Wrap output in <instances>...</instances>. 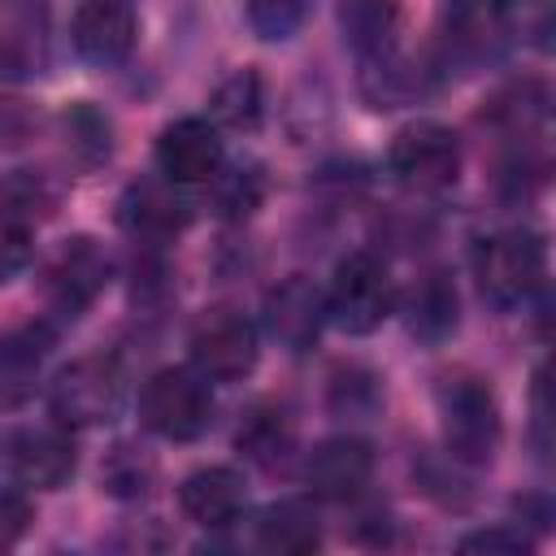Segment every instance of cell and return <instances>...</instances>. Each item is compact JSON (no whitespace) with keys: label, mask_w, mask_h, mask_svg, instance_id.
<instances>
[{"label":"cell","mask_w":556,"mask_h":556,"mask_svg":"<svg viewBox=\"0 0 556 556\" xmlns=\"http://www.w3.org/2000/svg\"><path fill=\"white\" fill-rule=\"evenodd\" d=\"M473 278L491 308L513 313L547 282V243L530 226H508L473 243Z\"/></svg>","instance_id":"cell-1"},{"label":"cell","mask_w":556,"mask_h":556,"mask_svg":"<svg viewBox=\"0 0 556 556\" xmlns=\"http://www.w3.org/2000/svg\"><path fill=\"white\" fill-rule=\"evenodd\" d=\"M434 408H439L443 452L456 465H491L504 434V417L491 382L478 374H447L434 387Z\"/></svg>","instance_id":"cell-2"},{"label":"cell","mask_w":556,"mask_h":556,"mask_svg":"<svg viewBox=\"0 0 556 556\" xmlns=\"http://www.w3.org/2000/svg\"><path fill=\"white\" fill-rule=\"evenodd\" d=\"M139 421L148 434L191 443L213 426V382L191 365H165L139 387Z\"/></svg>","instance_id":"cell-3"},{"label":"cell","mask_w":556,"mask_h":556,"mask_svg":"<svg viewBox=\"0 0 556 556\" xmlns=\"http://www.w3.org/2000/svg\"><path fill=\"white\" fill-rule=\"evenodd\" d=\"M395 278L382 256L374 252H348L326 291V321H334L343 334H374L395 313Z\"/></svg>","instance_id":"cell-4"},{"label":"cell","mask_w":556,"mask_h":556,"mask_svg":"<svg viewBox=\"0 0 556 556\" xmlns=\"http://www.w3.org/2000/svg\"><path fill=\"white\" fill-rule=\"evenodd\" d=\"M48 408L65 430L104 426L122 408V365L104 352L78 356L48 382Z\"/></svg>","instance_id":"cell-5"},{"label":"cell","mask_w":556,"mask_h":556,"mask_svg":"<svg viewBox=\"0 0 556 556\" xmlns=\"http://www.w3.org/2000/svg\"><path fill=\"white\" fill-rule=\"evenodd\" d=\"M387 169L421 195L447 191L460 178V135L434 117L408 122L404 130H395L391 148H387Z\"/></svg>","instance_id":"cell-6"},{"label":"cell","mask_w":556,"mask_h":556,"mask_svg":"<svg viewBox=\"0 0 556 556\" xmlns=\"http://www.w3.org/2000/svg\"><path fill=\"white\" fill-rule=\"evenodd\" d=\"M113 282V256L91 235H70L43 265V300L56 317H83Z\"/></svg>","instance_id":"cell-7"},{"label":"cell","mask_w":556,"mask_h":556,"mask_svg":"<svg viewBox=\"0 0 556 556\" xmlns=\"http://www.w3.org/2000/svg\"><path fill=\"white\" fill-rule=\"evenodd\" d=\"M191 369L208 382H243L261 361V330L239 308H208L187 334Z\"/></svg>","instance_id":"cell-8"},{"label":"cell","mask_w":556,"mask_h":556,"mask_svg":"<svg viewBox=\"0 0 556 556\" xmlns=\"http://www.w3.org/2000/svg\"><path fill=\"white\" fill-rule=\"evenodd\" d=\"M439 43L447 65H491L508 48V4L504 0H443Z\"/></svg>","instance_id":"cell-9"},{"label":"cell","mask_w":556,"mask_h":556,"mask_svg":"<svg viewBox=\"0 0 556 556\" xmlns=\"http://www.w3.org/2000/svg\"><path fill=\"white\" fill-rule=\"evenodd\" d=\"M117 226L135 243L161 248V243H174L191 226V204L169 178H135L117 195Z\"/></svg>","instance_id":"cell-10"},{"label":"cell","mask_w":556,"mask_h":556,"mask_svg":"<svg viewBox=\"0 0 556 556\" xmlns=\"http://www.w3.org/2000/svg\"><path fill=\"white\" fill-rule=\"evenodd\" d=\"M261 326H265V334H269L282 352L304 356V352L317 343L321 326H326V295L317 291L313 278L291 274V278H282L278 287H269L265 308H261Z\"/></svg>","instance_id":"cell-11"},{"label":"cell","mask_w":556,"mask_h":556,"mask_svg":"<svg viewBox=\"0 0 556 556\" xmlns=\"http://www.w3.org/2000/svg\"><path fill=\"white\" fill-rule=\"evenodd\" d=\"M222 161H226L222 130L208 117H174L156 135V169L178 187L208 182L222 169Z\"/></svg>","instance_id":"cell-12"},{"label":"cell","mask_w":556,"mask_h":556,"mask_svg":"<svg viewBox=\"0 0 556 556\" xmlns=\"http://www.w3.org/2000/svg\"><path fill=\"white\" fill-rule=\"evenodd\" d=\"M374 478V447L356 434H334L321 439L308 456H304V482L313 491V500L326 504H352L365 495Z\"/></svg>","instance_id":"cell-13"},{"label":"cell","mask_w":556,"mask_h":556,"mask_svg":"<svg viewBox=\"0 0 556 556\" xmlns=\"http://www.w3.org/2000/svg\"><path fill=\"white\" fill-rule=\"evenodd\" d=\"M139 13L130 0H83L70 22V43L87 65H122L135 52Z\"/></svg>","instance_id":"cell-14"},{"label":"cell","mask_w":556,"mask_h":556,"mask_svg":"<svg viewBox=\"0 0 556 556\" xmlns=\"http://www.w3.org/2000/svg\"><path fill=\"white\" fill-rule=\"evenodd\" d=\"M9 469L22 486L35 491H61L78 469V447L70 430L56 426H30L9 439Z\"/></svg>","instance_id":"cell-15"},{"label":"cell","mask_w":556,"mask_h":556,"mask_svg":"<svg viewBox=\"0 0 556 556\" xmlns=\"http://www.w3.org/2000/svg\"><path fill=\"white\" fill-rule=\"evenodd\" d=\"M395 308L404 317V330L426 348L447 343L460 326V291L447 269H426L404 295H395Z\"/></svg>","instance_id":"cell-16"},{"label":"cell","mask_w":556,"mask_h":556,"mask_svg":"<svg viewBox=\"0 0 556 556\" xmlns=\"http://www.w3.org/2000/svg\"><path fill=\"white\" fill-rule=\"evenodd\" d=\"M356 91L378 113L404 109V104H417V100H426L434 91V70H426L413 56H404L400 48H382L374 56H361Z\"/></svg>","instance_id":"cell-17"},{"label":"cell","mask_w":556,"mask_h":556,"mask_svg":"<svg viewBox=\"0 0 556 556\" xmlns=\"http://www.w3.org/2000/svg\"><path fill=\"white\" fill-rule=\"evenodd\" d=\"M178 508L187 521H195L204 530H226L248 508V478L235 465H204L182 478Z\"/></svg>","instance_id":"cell-18"},{"label":"cell","mask_w":556,"mask_h":556,"mask_svg":"<svg viewBox=\"0 0 556 556\" xmlns=\"http://www.w3.org/2000/svg\"><path fill=\"white\" fill-rule=\"evenodd\" d=\"M52 343H56V330L43 317L22 321V326L0 334V408H13V404L35 395Z\"/></svg>","instance_id":"cell-19"},{"label":"cell","mask_w":556,"mask_h":556,"mask_svg":"<svg viewBox=\"0 0 556 556\" xmlns=\"http://www.w3.org/2000/svg\"><path fill=\"white\" fill-rule=\"evenodd\" d=\"M56 126H61V148H65L70 169L91 174V169L109 165V156H113V117L100 104L74 100V104L61 109Z\"/></svg>","instance_id":"cell-20"},{"label":"cell","mask_w":556,"mask_h":556,"mask_svg":"<svg viewBox=\"0 0 556 556\" xmlns=\"http://www.w3.org/2000/svg\"><path fill=\"white\" fill-rule=\"evenodd\" d=\"M235 447L252 465H261V469H282L291 460V452H295V421H291V413L282 404H269V400L252 404L243 413L239 430H235Z\"/></svg>","instance_id":"cell-21"},{"label":"cell","mask_w":556,"mask_h":556,"mask_svg":"<svg viewBox=\"0 0 556 556\" xmlns=\"http://www.w3.org/2000/svg\"><path fill=\"white\" fill-rule=\"evenodd\" d=\"M256 547L274 556H308L321 547V517L308 500H278L256 517Z\"/></svg>","instance_id":"cell-22"},{"label":"cell","mask_w":556,"mask_h":556,"mask_svg":"<svg viewBox=\"0 0 556 556\" xmlns=\"http://www.w3.org/2000/svg\"><path fill=\"white\" fill-rule=\"evenodd\" d=\"M43 65V13L30 0H0V78H26Z\"/></svg>","instance_id":"cell-23"},{"label":"cell","mask_w":556,"mask_h":556,"mask_svg":"<svg viewBox=\"0 0 556 556\" xmlns=\"http://www.w3.org/2000/svg\"><path fill=\"white\" fill-rule=\"evenodd\" d=\"M339 35L356 56H374L382 48H395L404 4L400 0H339L334 9Z\"/></svg>","instance_id":"cell-24"},{"label":"cell","mask_w":556,"mask_h":556,"mask_svg":"<svg viewBox=\"0 0 556 556\" xmlns=\"http://www.w3.org/2000/svg\"><path fill=\"white\" fill-rule=\"evenodd\" d=\"M265 117V78L243 65L230 78L217 83V91L208 96V122L222 130H256Z\"/></svg>","instance_id":"cell-25"},{"label":"cell","mask_w":556,"mask_h":556,"mask_svg":"<svg viewBox=\"0 0 556 556\" xmlns=\"http://www.w3.org/2000/svg\"><path fill=\"white\" fill-rule=\"evenodd\" d=\"M156 482V460L135 439H117L100 460V491L113 500H143Z\"/></svg>","instance_id":"cell-26"},{"label":"cell","mask_w":556,"mask_h":556,"mask_svg":"<svg viewBox=\"0 0 556 556\" xmlns=\"http://www.w3.org/2000/svg\"><path fill=\"white\" fill-rule=\"evenodd\" d=\"M543 117H547V87L534 78L500 87L491 96V104L482 109V122H495L508 135H530L534 126H543Z\"/></svg>","instance_id":"cell-27"},{"label":"cell","mask_w":556,"mask_h":556,"mask_svg":"<svg viewBox=\"0 0 556 556\" xmlns=\"http://www.w3.org/2000/svg\"><path fill=\"white\" fill-rule=\"evenodd\" d=\"M208 200H213V213L226 217V222H243L261 208L265 200V178L256 165H235V169H217L208 178Z\"/></svg>","instance_id":"cell-28"},{"label":"cell","mask_w":556,"mask_h":556,"mask_svg":"<svg viewBox=\"0 0 556 556\" xmlns=\"http://www.w3.org/2000/svg\"><path fill=\"white\" fill-rule=\"evenodd\" d=\"M382 404V387L378 374L365 365H339L330 374V413L339 417H369Z\"/></svg>","instance_id":"cell-29"},{"label":"cell","mask_w":556,"mask_h":556,"mask_svg":"<svg viewBox=\"0 0 556 556\" xmlns=\"http://www.w3.org/2000/svg\"><path fill=\"white\" fill-rule=\"evenodd\" d=\"M0 208L17 213L22 222L30 217H52L56 213V187L35 174V169H13L4 182H0Z\"/></svg>","instance_id":"cell-30"},{"label":"cell","mask_w":556,"mask_h":556,"mask_svg":"<svg viewBox=\"0 0 556 556\" xmlns=\"http://www.w3.org/2000/svg\"><path fill=\"white\" fill-rule=\"evenodd\" d=\"M243 13H248V26L256 39L282 43L304 26L308 0H243Z\"/></svg>","instance_id":"cell-31"},{"label":"cell","mask_w":556,"mask_h":556,"mask_svg":"<svg viewBox=\"0 0 556 556\" xmlns=\"http://www.w3.org/2000/svg\"><path fill=\"white\" fill-rule=\"evenodd\" d=\"M35 256V235H30V222H22L17 213L0 208V282L17 278Z\"/></svg>","instance_id":"cell-32"},{"label":"cell","mask_w":556,"mask_h":556,"mask_svg":"<svg viewBox=\"0 0 556 556\" xmlns=\"http://www.w3.org/2000/svg\"><path fill=\"white\" fill-rule=\"evenodd\" d=\"M43 126V113L22 96H0V152L26 148Z\"/></svg>","instance_id":"cell-33"},{"label":"cell","mask_w":556,"mask_h":556,"mask_svg":"<svg viewBox=\"0 0 556 556\" xmlns=\"http://www.w3.org/2000/svg\"><path fill=\"white\" fill-rule=\"evenodd\" d=\"M456 547H460V552H486V556H521V552L534 547V539H530L521 526H513V521H495V526H486V530L465 534Z\"/></svg>","instance_id":"cell-34"},{"label":"cell","mask_w":556,"mask_h":556,"mask_svg":"<svg viewBox=\"0 0 556 556\" xmlns=\"http://www.w3.org/2000/svg\"><path fill=\"white\" fill-rule=\"evenodd\" d=\"M169 295V282H165V265L143 252V261H135V282H130V304L135 308H152L156 300Z\"/></svg>","instance_id":"cell-35"},{"label":"cell","mask_w":556,"mask_h":556,"mask_svg":"<svg viewBox=\"0 0 556 556\" xmlns=\"http://www.w3.org/2000/svg\"><path fill=\"white\" fill-rule=\"evenodd\" d=\"M35 521V504L22 491H0V552L13 547Z\"/></svg>","instance_id":"cell-36"},{"label":"cell","mask_w":556,"mask_h":556,"mask_svg":"<svg viewBox=\"0 0 556 556\" xmlns=\"http://www.w3.org/2000/svg\"><path fill=\"white\" fill-rule=\"evenodd\" d=\"M547 426H552V404H547V365L534 369V391H530V439H534V452L547 456L552 439H547Z\"/></svg>","instance_id":"cell-37"},{"label":"cell","mask_w":556,"mask_h":556,"mask_svg":"<svg viewBox=\"0 0 556 556\" xmlns=\"http://www.w3.org/2000/svg\"><path fill=\"white\" fill-rule=\"evenodd\" d=\"M504 4H513V0H504Z\"/></svg>","instance_id":"cell-38"}]
</instances>
